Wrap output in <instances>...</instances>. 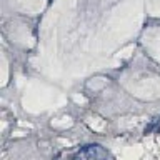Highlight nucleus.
Returning <instances> with one entry per match:
<instances>
[{"mask_svg":"<svg viewBox=\"0 0 160 160\" xmlns=\"http://www.w3.org/2000/svg\"><path fill=\"white\" fill-rule=\"evenodd\" d=\"M157 133H160V127H158V128H157Z\"/></svg>","mask_w":160,"mask_h":160,"instance_id":"obj_3","label":"nucleus"},{"mask_svg":"<svg viewBox=\"0 0 160 160\" xmlns=\"http://www.w3.org/2000/svg\"><path fill=\"white\" fill-rule=\"evenodd\" d=\"M153 125H155V123H150V125H147V127H145V130H143V132H145V133H150V130L153 128Z\"/></svg>","mask_w":160,"mask_h":160,"instance_id":"obj_2","label":"nucleus"},{"mask_svg":"<svg viewBox=\"0 0 160 160\" xmlns=\"http://www.w3.org/2000/svg\"><path fill=\"white\" fill-rule=\"evenodd\" d=\"M73 157H77V158H107V157H110V153L107 150H103L100 145L90 143V145H85L78 153L73 155Z\"/></svg>","mask_w":160,"mask_h":160,"instance_id":"obj_1","label":"nucleus"}]
</instances>
